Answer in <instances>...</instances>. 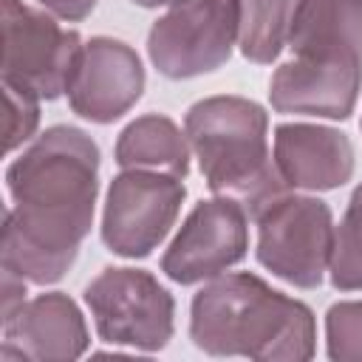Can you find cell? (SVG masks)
Here are the masks:
<instances>
[{
	"label": "cell",
	"instance_id": "cell-20",
	"mask_svg": "<svg viewBox=\"0 0 362 362\" xmlns=\"http://www.w3.org/2000/svg\"><path fill=\"white\" fill-rule=\"evenodd\" d=\"M37 3L59 20H85L96 6V0H37Z\"/></svg>",
	"mask_w": 362,
	"mask_h": 362
},
{
	"label": "cell",
	"instance_id": "cell-19",
	"mask_svg": "<svg viewBox=\"0 0 362 362\" xmlns=\"http://www.w3.org/2000/svg\"><path fill=\"white\" fill-rule=\"evenodd\" d=\"M3 99H6V122H3V147L6 153L17 150L23 141L31 139L40 122V99L28 90H20L14 85L3 82Z\"/></svg>",
	"mask_w": 362,
	"mask_h": 362
},
{
	"label": "cell",
	"instance_id": "cell-17",
	"mask_svg": "<svg viewBox=\"0 0 362 362\" xmlns=\"http://www.w3.org/2000/svg\"><path fill=\"white\" fill-rule=\"evenodd\" d=\"M331 283L342 291L362 288V184L354 189L339 229L334 232Z\"/></svg>",
	"mask_w": 362,
	"mask_h": 362
},
{
	"label": "cell",
	"instance_id": "cell-14",
	"mask_svg": "<svg viewBox=\"0 0 362 362\" xmlns=\"http://www.w3.org/2000/svg\"><path fill=\"white\" fill-rule=\"evenodd\" d=\"M288 48L294 57L362 59V0H297Z\"/></svg>",
	"mask_w": 362,
	"mask_h": 362
},
{
	"label": "cell",
	"instance_id": "cell-10",
	"mask_svg": "<svg viewBox=\"0 0 362 362\" xmlns=\"http://www.w3.org/2000/svg\"><path fill=\"white\" fill-rule=\"evenodd\" d=\"M144 90V68L139 54L110 37L85 42L68 85V102L76 116L107 124L124 116Z\"/></svg>",
	"mask_w": 362,
	"mask_h": 362
},
{
	"label": "cell",
	"instance_id": "cell-15",
	"mask_svg": "<svg viewBox=\"0 0 362 362\" xmlns=\"http://www.w3.org/2000/svg\"><path fill=\"white\" fill-rule=\"evenodd\" d=\"M116 161L124 170H156L184 178L189 173V144L175 122L150 113L122 130L116 141Z\"/></svg>",
	"mask_w": 362,
	"mask_h": 362
},
{
	"label": "cell",
	"instance_id": "cell-21",
	"mask_svg": "<svg viewBox=\"0 0 362 362\" xmlns=\"http://www.w3.org/2000/svg\"><path fill=\"white\" fill-rule=\"evenodd\" d=\"M25 280L8 269H3V320H8L25 300Z\"/></svg>",
	"mask_w": 362,
	"mask_h": 362
},
{
	"label": "cell",
	"instance_id": "cell-5",
	"mask_svg": "<svg viewBox=\"0 0 362 362\" xmlns=\"http://www.w3.org/2000/svg\"><path fill=\"white\" fill-rule=\"evenodd\" d=\"M76 31L62 28L51 14L23 3L3 0V82L57 99L68 90L82 57Z\"/></svg>",
	"mask_w": 362,
	"mask_h": 362
},
{
	"label": "cell",
	"instance_id": "cell-7",
	"mask_svg": "<svg viewBox=\"0 0 362 362\" xmlns=\"http://www.w3.org/2000/svg\"><path fill=\"white\" fill-rule=\"evenodd\" d=\"M238 40V0H187L158 17L147 54L158 74L189 79L221 68Z\"/></svg>",
	"mask_w": 362,
	"mask_h": 362
},
{
	"label": "cell",
	"instance_id": "cell-11",
	"mask_svg": "<svg viewBox=\"0 0 362 362\" xmlns=\"http://www.w3.org/2000/svg\"><path fill=\"white\" fill-rule=\"evenodd\" d=\"M362 88V59L351 57H294L283 62L269 88L280 113L348 119Z\"/></svg>",
	"mask_w": 362,
	"mask_h": 362
},
{
	"label": "cell",
	"instance_id": "cell-16",
	"mask_svg": "<svg viewBox=\"0 0 362 362\" xmlns=\"http://www.w3.org/2000/svg\"><path fill=\"white\" fill-rule=\"evenodd\" d=\"M297 0H238V45L252 62H272L288 42Z\"/></svg>",
	"mask_w": 362,
	"mask_h": 362
},
{
	"label": "cell",
	"instance_id": "cell-8",
	"mask_svg": "<svg viewBox=\"0 0 362 362\" xmlns=\"http://www.w3.org/2000/svg\"><path fill=\"white\" fill-rule=\"evenodd\" d=\"M184 192L181 178L175 175L156 170H124L110 181L105 198L102 240L122 257L150 255L173 229Z\"/></svg>",
	"mask_w": 362,
	"mask_h": 362
},
{
	"label": "cell",
	"instance_id": "cell-1",
	"mask_svg": "<svg viewBox=\"0 0 362 362\" xmlns=\"http://www.w3.org/2000/svg\"><path fill=\"white\" fill-rule=\"evenodd\" d=\"M14 206L3 221V269L28 283L59 280L90 232L99 147L79 127L45 130L6 173Z\"/></svg>",
	"mask_w": 362,
	"mask_h": 362
},
{
	"label": "cell",
	"instance_id": "cell-6",
	"mask_svg": "<svg viewBox=\"0 0 362 362\" xmlns=\"http://www.w3.org/2000/svg\"><path fill=\"white\" fill-rule=\"evenodd\" d=\"M85 303L96 334L110 345L161 351L173 337L175 303L150 272L105 269L85 288Z\"/></svg>",
	"mask_w": 362,
	"mask_h": 362
},
{
	"label": "cell",
	"instance_id": "cell-2",
	"mask_svg": "<svg viewBox=\"0 0 362 362\" xmlns=\"http://www.w3.org/2000/svg\"><path fill=\"white\" fill-rule=\"evenodd\" d=\"M189 337L215 356L305 362L314 354V314L249 272L218 274L192 297Z\"/></svg>",
	"mask_w": 362,
	"mask_h": 362
},
{
	"label": "cell",
	"instance_id": "cell-3",
	"mask_svg": "<svg viewBox=\"0 0 362 362\" xmlns=\"http://www.w3.org/2000/svg\"><path fill=\"white\" fill-rule=\"evenodd\" d=\"M184 127L209 189L240 201L252 218L286 189L269 156V116L257 102L201 99L187 110Z\"/></svg>",
	"mask_w": 362,
	"mask_h": 362
},
{
	"label": "cell",
	"instance_id": "cell-9",
	"mask_svg": "<svg viewBox=\"0 0 362 362\" xmlns=\"http://www.w3.org/2000/svg\"><path fill=\"white\" fill-rule=\"evenodd\" d=\"M246 221V206L229 195L201 201L187 215L170 249L164 252L161 272L181 286L218 277L221 272L243 260L249 246Z\"/></svg>",
	"mask_w": 362,
	"mask_h": 362
},
{
	"label": "cell",
	"instance_id": "cell-4",
	"mask_svg": "<svg viewBox=\"0 0 362 362\" xmlns=\"http://www.w3.org/2000/svg\"><path fill=\"white\" fill-rule=\"evenodd\" d=\"M257 260L280 280L297 288H317L331 269L334 221L320 198H272L257 215Z\"/></svg>",
	"mask_w": 362,
	"mask_h": 362
},
{
	"label": "cell",
	"instance_id": "cell-13",
	"mask_svg": "<svg viewBox=\"0 0 362 362\" xmlns=\"http://www.w3.org/2000/svg\"><path fill=\"white\" fill-rule=\"evenodd\" d=\"M274 167L286 187L337 189L354 173V147L345 133L322 124H280Z\"/></svg>",
	"mask_w": 362,
	"mask_h": 362
},
{
	"label": "cell",
	"instance_id": "cell-18",
	"mask_svg": "<svg viewBox=\"0 0 362 362\" xmlns=\"http://www.w3.org/2000/svg\"><path fill=\"white\" fill-rule=\"evenodd\" d=\"M328 356L339 362L362 359V303H337L325 317Z\"/></svg>",
	"mask_w": 362,
	"mask_h": 362
},
{
	"label": "cell",
	"instance_id": "cell-22",
	"mask_svg": "<svg viewBox=\"0 0 362 362\" xmlns=\"http://www.w3.org/2000/svg\"><path fill=\"white\" fill-rule=\"evenodd\" d=\"M133 3H139L144 8H158V6H181L187 0H133Z\"/></svg>",
	"mask_w": 362,
	"mask_h": 362
},
{
	"label": "cell",
	"instance_id": "cell-12",
	"mask_svg": "<svg viewBox=\"0 0 362 362\" xmlns=\"http://www.w3.org/2000/svg\"><path fill=\"white\" fill-rule=\"evenodd\" d=\"M88 348V325L76 303L62 294H40L23 303L8 320H3L0 359H37L65 362L82 356Z\"/></svg>",
	"mask_w": 362,
	"mask_h": 362
}]
</instances>
